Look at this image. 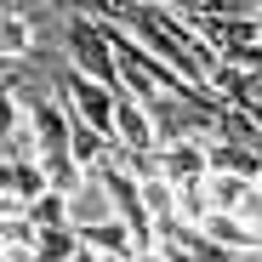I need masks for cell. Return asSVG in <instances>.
Here are the masks:
<instances>
[{
    "label": "cell",
    "instance_id": "obj_1",
    "mask_svg": "<svg viewBox=\"0 0 262 262\" xmlns=\"http://www.w3.org/2000/svg\"><path fill=\"white\" fill-rule=\"evenodd\" d=\"M57 29H63V63L80 69L85 80L108 85V92H120V57H114V40L103 34V23L85 6H69L57 17Z\"/></svg>",
    "mask_w": 262,
    "mask_h": 262
},
{
    "label": "cell",
    "instance_id": "obj_2",
    "mask_svg": "<svg viewBox=\"0 0 262 262\" xmlns=\"http://www.w3.org/2000/svg\"><path fill=\"white\" fill-rule=\"evenodd\" d=\"M52 80H57V97L69 103V114H74L80 125H92L97 137H108V143H114L120 92H108V85H97V80H85V74H80V69H69V63H52Z\"/></svg>",
    "mask_w": 262,
    "mask_h": 262
},
{
    "label": "cell",
    "instance_id": "obj_3",
    "mask_svg": "<svg viewBox=\"0 0 262 262\" xmlns=\"http://www.w3.org/2000/svg\"><path fill=\"white\" fill-rule=\"evenodd\" d=\"M103 223H114V200H108L103 177H85V183L69 194V228H74V234H92V228H103Z\"/></svg>",
    "mask_w": 262,
    "mask_h": 262
},
{
    "label": "cell",
    "instance_id": "obj_4",
    "mask_svg": "<svg viewBox=\"0 0 262 262\" xmlns=\"http://www.w3.org/2000/svg\"><path fill=\"white\" fill-rule=\"evenodd\" d=\"M160 177H165L171 188H205V177H211L205 148H200V143H171V148H160Z\"/></svg>",
    "mask_w": 262,
    "mask_h": 262
},
{
    "label": "cell",
    "instance_id": "obj_5",
    "mask_svg": "<svg viewBox=\"0 0 262 262\" xmlns=\"http://www.w3.org/2000/svg\"><path fill=\"white\" fill-rule=\"evenodd\" d=\"M0 52H6V63H34V57H40L34 17H29L23 6H6V17H0Z\"/></svg>",
    "mask_w": 262,
    "mask_h": 262
},
{
    "label": "cell",
    "instance_id": "obj_6",
    "mask_svg": "<svg viewBox=\"0 0 262 262\" xmlns=\"http://www.w3.org/2000/svg\"><path fill=\"white\" fill-rule=\"evenodd\" d=\"M200 234H205L211 245H223V251H234V256H245V251L256 245V234H251V228L239 223V216H228V211H211Z\"/></svg>",
    "mask_w": 262,
    "mask_h": 262
},
{
    "label": "cell",
    "instance_id": "obj_7",
    "mask_svg": "<svg viewBox=\"0 0 262 262\" xmlns=\"http://www.w3.org/2000/svg\"><path fill=\"white\" fill-rule=\"evenodd\" d=\"M251 188H256V183H245V177H223V171H211V177H205V200H211V211H228V216H239V205L251 200Z\"/></svg>",
    "mask_w": 262,
    "mask_h": 262
},
{
    "label": "cell",
    "instance_id": "obj_8",
    "mask_svg": "<svg viewBox=\"0 0 262 262\" xmlns=\"http://www.w3.org/2000/svg\"><path fill=\"white\" fill-rule=\"evenodd\" d=\"M29 223L40 228V234H46V228H69V194H46V200H34L29 205Z\"/></svg>",
    "mask_w": 262,
    "mask_h": 262
},
{
    "label": "cell",
    "instance_id": "obj_9",
    "mask_svg": "<svg viewBox=\"0 0 262 262\" xmlns=\"http://www.w3.org/2000/svg\"><path fill=\"white\" fill-rule=\"evenodd\" d=\"M239 223H245V228L256 234V245H262V183H256V188H251V200L239 205Z\"/></svg>",
    "mask_w": 262,
    "mask_h": 262
},
{
    "label": "cell",
    "instance_id": "obj_10",
    "mask_svg": "<svg viewBox=\"0 0 262 262\" xmlns=\"http://www.w3.org/2000/svg\"><path fill=\"white\" fill-rule=\"evenodd\" d=\"M74 262H108V256H97V251H85V245H80V251H74Z\"/></svg>",
    "mask_w": 262,
    "mask_h": 262
},
{
    "label": "cell",
    "instance_id": "obj_11",
    "mask_svg": "<svg viewBox=\"0 0 262 262\" xmlns=\"http://www.w3.org/2000/svg\"><path fill=\"white\" fill-rule=\"evenodd\" d=\"M239 262H262V245H251V251H245V256H239Z\"/></svg>",
    "mask_w": 262,
    "mask_h": 262
},
{
    "label": "cell",
    "instance_id": "obj_12",
    "mask_svg": "<svg viewBox=\"0 0 262 262\" xmlns=\"http://www.w3.org/2000/svg\"><path fill=\"white\" fill-rule=\"evenodd\" d=\"M137 262H165V256H160V251H143V256H137Z\"/></svg>",
    "mask_w": 262,
    "mask_h": 262
}]
</instances>
